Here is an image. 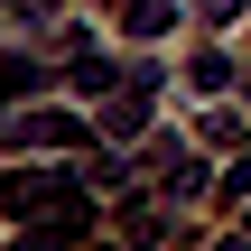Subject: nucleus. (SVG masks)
<instances>
[{"mask_svg": "<svg viewBox=\"0 0 251 251\" xmlns=\"http://www.w3.org/2000/svg\"><path fill=\"white\" fill-rule=\"evenodd\" d=\"M149 177H158V186H177V196H186V186H205V177H196V149H186V140H149Z\"/></svg>", "mask_w": 251, "mask_h": 251, "instance_id": "7ed1b4c3", "label": "nucleus"}, {"mask_svg": "<svg viewBox=\"0 0 251 251\" xmlns=\"http://www.w3.org/2000/svg\"><path fill=\"white\" fill-rule=\"evenodd\" d=\"M75 140H84L75 112H19L9 121V149H75Z\"/></svg>", "mask_w": 251, "mask_h": 251, "instance_id": "f257e3e1", "label": "nucleus"}, {"mask_svg": "<svg viewBox=\"0 0 251 251\" xmlns=\"http://www.w3.org/2000/svg\"><path fill=\"white\" fill-rule=\"evenodd\" d=\"M102 140H149V84H112V102H102Z\"/></svg>", "mask_w": 251, "mask_h": 251, "instance_id": "f03ea898", "label": "nucleus"}, {"mask_svg": "<svg viewBox=\"0 0 251 251\" xmlns=\"http://www.w3.org/2000/svg\"><path fill=\"white\" fill-rule=\"evenodd\" d=\"M224 196H233V205H251V158H233V168H224Z\"/></svg>", "mask_w": 251, "mask_h": 251, "instance_id": "423d86ee", "label": "nucleus"}, {"mask_svg": "<svg viewBox=\"0 0 251 251\" xmlns=\"http://www.w3.org/2000/svg\"><path fill=\"white\" fill-rule=\"evenodd\" d=\"M121 28H130V37H149V47H158V37H168V28H177V9H168V0H130V9H121Z\"/></svg>", "mask_w": 251, "mask_h": 251, "instance_id": "20e7f679", "label": "nucleus"}, {"mask_svg": "<svg viewBox=\"0 0 251 251\" xmlns=\"http://www.w3.org/2000/svg\"><path fill=\"white\" fill-rule=\"evenodd\" d=\"M186 84H196V93H224V84H233V56H196Z\"/></svg>", "mask_w": 251, "mask_h": 251, "instance_id": "39448f33", "label": "nucleus"}]
</instances>
